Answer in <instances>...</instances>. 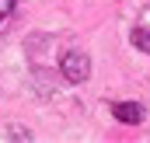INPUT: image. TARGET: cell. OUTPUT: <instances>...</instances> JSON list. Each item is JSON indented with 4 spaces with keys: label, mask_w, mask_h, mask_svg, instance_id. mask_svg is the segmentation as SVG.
<instances>
[{
    "label": "cell",
    "mask_w": 150,
    "mask_h": 143,
    "mask_svg": "<svg viewBox=\"0 0 150 143\" xmlns=\"http://www.w3.org/2000/svg\"><path fill=\"white\" fill-rule=\"evenodd\" d=\"M59 73H63V80H70V84H84V80L91 77V59H87V52H84V49H67L63 59H59Z\"/></svg>",
    "instance_id": "cell-1"
},
{
    "label": "cell",
    "mask_w": 150,
    "mask_h": 143,
    "mask_svg": "<svg viewBox=\"0 0 150 143\" xmlns=\"http://www.w3.org/2000/svg\"><path fill=\"white\" fill-rule=\"evenodd\" d=\"M112 115L119 119V122H126V126H140L147 112H143V105H136V101H115Z\"/></svg>",
    "instance_id": "cell-2"
},
{
    "label": "cell",
    "mask_w": 150,
    "mask_h": 143,
    "mask_svg": "<svg viewBox=\"0 0 150 143\" xmlns=\"http://www.w3.org/2000/svg\"><path fill=\"white\" fill-rule=\"evenodd\" d=\"M129 42H133L140 52H150V32L147 28H133V32H129Z\"/></svg>",
    "instance_id": "cell-3"
},
{
    "label": "cell",
    "mask_w": 150,
    "mask_h": 143,
    "mask_svg": "<svg viewBox=\"0 0 150 143\" xmlns=\"http://www.w3.org/2000/svg\"><path fill=\"white\" fill-rule=\"evenodd\" d=\"M14 7H18V0H0V28L11 21V14H14Z\"/></svg>",
    "instance_id": "cell-4"
}]
</instances>
